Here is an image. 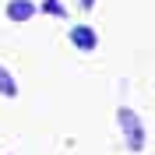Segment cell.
Masks as SVG:
<instances>
[{
  "instance_id": "1",
  "label": "cell",
  "mask_w": 155,
  "mask_h": 155,
  "mask_svg": "<svg viewBox=\"0 0 155 155\" xmlns=\"http://www.w3.org/2000/svg\"><path fill=\"white\" fill-rule=\"evenodd\" d=\"M116 120H120V127H124L127 148H130V152H141V148H145V127H141L137 113L127 109V106H120V109H116Z\"/></svg>"
},
{
  "instance_id": "2",
  "label": "cell",
  "mask_w": 155,
  "mask_h": 155,
  "mask_svg": "<svg viewBox=\"0 0 155 155\" xmlns=\"http://www.w3.org/2000/svg\"><path fill=\"white\" fill-rule=\"evenodd\" d=\"M71 42H74L78 49H95V32L88 28V25H78V28H71Z\"/></svg>"
},
{
  "instance_id": "3",
  "label": "cell",
  "mask_w": 155,
  "mask_h": 155,
  "mask_svg": "<svg viewBox=\"0 0 155 155\" xmlns=\"http://www.w3.org/2000/svg\"><path fill=\"white\" fill-rule=\"evenodd\" d=\"M32 14H35V7H32L28 0H11L7 4V18L11 21H28Z\"/></svg>"
},
{
  "instance_id": "4",
  "label": "cell",
  "mask_w": 155,
  "mask_h": 155,
  "mask_svg": "<svg viewBox=\"0 0 155 155\" xmlns=\"http://www.w3.org/2000/svg\"><path fill=\"white\" fill-rule=\"evenodd\" d=\"M0 95H7V99H14V95H18V85H14V78H11L4 67H0Z\"/></svg>"
},
{
  "instance_id": "5",
  "label": "cell",
  "mask_w": 155,
  "mask_h": 155,
  "mask_svg": "<svg viewBox=\"0 0 155 155\" xmlns=\"http://www.w3.org/2000/svg\"><path fill=\"white\" fill-rule=\"evenodd\" d=\"M42 11H46V14H57V18H64V7H60V0H46V4H42Z\"/></svg>"
},
{
  "instance_id": "6",
  "label": "cell",
  "mask_w": 155,
  "mask_h": 155,
  "mask_svg": "<svg viewBox=\"0 0 155 155\" xmlns=\"http://www.w3.org/2000/svg\"><path fill=\"white\" fill-rule=\"evenodd\" d=\"M81 7H85V11H92V7H95V0H81Z\"/></svg>"
}]
</instances>
